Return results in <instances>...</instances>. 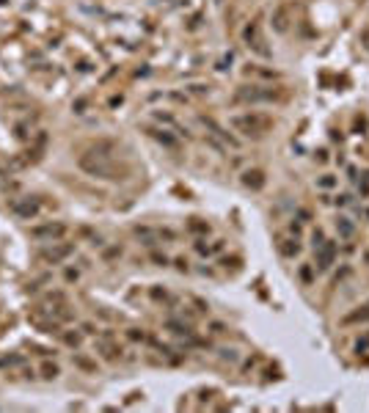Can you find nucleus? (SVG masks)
<instances>
[{
    "label": "nucleus",
    "mask_w": 369,
    "mask_h": 413,
    "mask_svg": "<svg viewBox=\"0 0 369 413\" xmlns=\"http://www.w3.org/2000/svg\"><path fill=\"white\" fill-rule=\"evenodd\" d=\"M135 234L143 237V240H146V245H155V231H152V229H146V226H135Z\"/></svg>",
    "instance_id": "23"
},
{
    "label": "nucleus",
    "mask_w": 369,
    "mask_h": 413,
    "mask_svg": "<svg viewBox=\"0 0 369 413\" xmlns=\"http://www.w3.org/2000/svg\"><path fill=\"white\" fill-rule=\"evenodd\" d=\"M22 375H25V378H30V380H33V378H36V369H33V366H30V369H22Z\"/></svg>",
    "instance_id": "37"
},
{
    "label": "nucleus",
    "mask_w": 369,
    "mask_h": 413,
    "mask_svg": "<svg viewBox=\"0 0 369 413\" xmlns=\"http://www.w3.org/2000/svg\"><path fill=\"white\" fill-rule=\"evenodd\" d=\"M311 240H314V248H317V245H322V242H325V234H322L320 229H314V234H311Z\"/></svg>",
    "instance_id": "30"
},
{
    "label": "nucleus",
    "mask_w": 369,
    "mask_h": 413,
    "mask_svg": "<svg viewBox=\"0 0 369 413\" xmlns=\"http://www.w3.org/2000/svg\"><path fill=\"white\" fill-rule=\"evenodd\" d=\"M336 259V242L334 240H325L322 245H317V267L320 270H328Z\"/></svg>",
    "instance_id": "8"
},
{
    "label": "nucleus",
    "mask_w": 369,
    "mask_h": 413,
    "mask_svg": "<svg viewBox=\"0 0 369 413\" xmlns=\"http://www.w3.org/2000/svg\"><path fill=\"white\" fill-rule=\"evenodd\" d=\"M240 182H243L248 190H262L265 188V174L259 171V168H248V171H243Z\"/></svg>",
    "instance_id": "10"
},
{
    "label": "nucleus",
    "mask_w": 369,
    "mask_h": 413,
    "mask_svg": "<svg viewBox=\"0 0 369 413\" xmlns=\"http://www.w3.org/2000/svg\"><path fill=\"white\" fill-rule=\"evenodd\" d=\"M61 342H64L66 347L78 350L80 344H83V333H78V330H64V333H61Z\"/></svg>",
    "instance_id": "14"
},
{
    "label": "nucleus",
    "mask_w": 369,
    "mask_h": 413,
    "mask_svg": "<svg viewBox=\"0 0 369 413\" xmlns=\"http://www.w3.org/2000/svg\"><path fill=\"white\" fill-rule=\"evenodd\" d=\"M334 185H336V179H334V177H328V174L320 179V188H325V190H328V188H334Z\"/></svg>",
    "instance_id": "29"
},
{
    "label": "nucleus",
    "mask_w": 369,
    "mask_h": 413,
    "mask_svg": "<svg viewBox=\"0 0 369 413\" xmlns=\"http://www.w3.org/2000/svg\"><path fill=\"white\" fill-rule=\"evenodd\" d=\"M361 44H364V47H367V50H369V28H367V30H364V33H361Z\"/></svg>",
    "instance_id": "35"
},
{
    "label": "nucleus",
    "mask_w": 369,
    "mask_h": 413,
    "mask_svg": "<svg viewBox=\"0 0 369 413\" xmlns=\"http://www.w3.org/2000/svg\"><path fill=\"white\" fill-rule=\"evenodd\" d=\"M356 322H369V301H364L356 311L342 317V325H356Z\"/></svg>",
    "instance_id": "11"
},
{
    "label": "nucleus",
    "mask_w": 369,
    "mask_h": 413,
    "mask_svg": "<svg viewBox=\"0 0 369 413\" xmlns=\"http://www.w3.org/2000/svg\"><path fill=\"white\" fill-rule=\"evenodd\" d=\"M69 234V226L61 223V220H47V223H39V226H30V237L39 242H58Z\"/></svg>",
    "instance_id": "3"
},
{
    "label": "nucleus",
    "mask_w": 369,
    "mask_h": 413,
    "mask_svg": "<svg viewBox=\"0 0 369 413\" xmlns=\"http://www.w3.org/2000/svg\"><path fill=\"white\" fill-rule=\"evenodd\" d=\"M209 330H212V333H223V330H226V325H223V322H212V325H209Z\"/></svg>",
    "instance_id": "32"
},
{
    "label": "nucleus",
    "mask_w": 369,
    "mask_h": 413,
    "mask_svg": "<svg viewBox=\"0 0 369 413\" xmlns=\"http://www.w3.org/2000/svg\"><path fill=\"white\" fill-rule=\"evenodd\" d=\"M220 358H229V361H234V358H237V353H234V350H220Z\"/></svg>",
    "instance_id": "33"
},
{
    "label": "nucleus",
    "mask_w": 369,
    "mask_h": 413,
    "mask_svg": "<svg viewBox=\"0 0 369 413\" xmlns=\"http://www.w3.org/2000/svg\"><path fill=\"white\" fill-rule=\"evenodd\" d=\"M39 372H42V378L44 380H55L61 375V366L55 364V361H44L42 366H39Z\"/></svg>",
    "instance_id": "15"
},
{
    "label": "nucleus",
    "mask_w": 369,
    "mask_h": 413,
    "mask_svg": "<svg viewBox=\"0 0 369 413\" xmlns=\"http://www.w3.org/2000/svg\"><path fill=\"white\" fill-rule=\"evenodd\" d=\"M8 209L22 220H33V218H39V212H42V201L36 199V196H19V199H14L11 204H8Z\"/></svg>",
    "instance_id": "4"
},
{
    "label": "nucleus",
    "mask_w": 369,
    "mask_h": 413,
    "mask_svg": "<svg viewBox=\"0 0 369 413\" xmlns=\"http://www.w3.org/2000/svg\"><path fill=\"white\" fill-rule=\"evenodd\" d=\"M270 25H273L276 33H286V30H289V6H286V3L270 14Z\"/></svg>",
    "instance_id": "9"
},
{
    "label": "nucleus",
    "mask_w": 369,
    "mask_h": 413,
    "mask_svg": "<svg viewBox=\"0 0 369 413\" xmlns=\"http://www.w3.org/2000/svg\"><path fill=\"white\" fill-rule=\"evenodd\" d=\"M80 168L99 179H127V174H130V168L119 165L113 157H96V154H83L80 157Z\"/></svg>",
    "instance_id": "1"
},
{
    "label": "nucleus",
    "mask_w": 369,
    "mask_h": 413,
    "mask_svg": "<svg viewBox=\"0 0 369 413\" xmlns=\"http://www.w3.org/2000/svg\"><path fill=\"white\" fill-rule=\"evenodd\" d=\"M149 298H152L155 303H171L168 289H163V287H152V289H149Z\"/></svg>",
    "instance_id": "20"
},
{
    "label": "nucleus",
    "mask_w": 369,
    "mask_h": 413,
    "mask_svg": "<svg viewBox=\"0 0 369 413\" xmlns=\"http://www.w3.org/2000/svg\"><path fill=\"white\" fill-rule=\"evenodd\" d=\"M75 254V245L72 242H50L47 248L42 251V259L47 262V265H61L64 259H69V256Z\"/></svg>",
    "instance_id": "5"
},
{
    "label": "nucleus",
    "mask_w": 369,
    "mask_h": 413,
    "mask_svg": "<svg viewBox=\"0 0 369 413\" xmlns=\"http://www.w3.org/2000/svg\"><path fill=\"white\" fill-rule=\"evenodd\" d=\"M311 276H314V273H311V267H309V265L300 267V278H303V281H311Z\"/></svg>",
    "instance_id": "31"
},
{
    "label": "nucleus",
    "mask_w": 369,
    "mask_h": 413,
    "mask_svg": "<svg viewBox=\"0 0 369 413\" xmlns=\"http://www.w3.org/2000/svg\"><path fill=\"white\" fill-rule=\"evenodd\" d=\"M166 328L171 330L174 336H190V328L184 322H179V319H166Z\"/></svg>",
    "instance_id": "17"
},
{
    "label": "nucleus",
    "mask_w": 369,
    "mask_h": 413,
    "mask_svg": "<svg viewBox=\"0 0 369 413\" xmlns=\"http://www.w3.org/2000/svg\"><path fill=\"white\" fill-rule=\"evenodd\" d=\"M237 100L240 102H273V100H278V94H276V91H259L256 89V86H245V89H240L237 91Z\"/></svg>",
    "instance_id": "7"
},
{
    "label": "nucleus",
    "mask_w": 369,
    "mask_h": 413,
    "mask_svg": "<svg viewBox=\"0 0 369 413\" xmlns=\"http://www.w3.org/2000/svg\"><path fill=\"white\" fill-rule=\"evenodd\" d=\"M121 254H124V251H121V245H113V248H107L105 254H102V259H105V262H110V259H119Z\"/></svg>",
    "instance_id": "24"
},
{
    "label": "nucleus",
    "mask_w": 369,
    "mask_h": 413,
    "mask_svg": "<svg viewBox=\"0 0 369 413\" xmlns=\"http://www.w3.org/2000/svg\"><path fill=\"white\" fill-rule=\"evenodd\" d=\"M336 231H339V237L350 240V237L356 234V226H353V220H350V218H339V220H336Z\"/></svg>",
    "instance_id": "16"
},
{
    "label": "nucleus",
    "mask_w": 369,
    "mask_h": 413,
    "mask_svg": "<svg viewBox=\"0 0 369 413\" xmlns=\"http://www.w3.org/2000/svg\"><path fill=\"white\" fill-rule=\"evenodd\" d=\"M80 278H83V270H80V267H75V265H66L64 267V281L66 284H78Z\"/></svg>",
    "instance_id": "19"
},
{
    "label": "nucleus",
    "mask_w": 369,
    "mask_h": 413,
    "mask_svg": "<svg viewBox=\"0 0 369 413\" xmlns=\"http://www.w3.org/2000/svg\"><path fill=\"white\" fill-rule=\"evenodd\" d=\"M127 339H130V342H146V333L138 330V328H130L127 330Z\"/></svg>",
    "instance_id": "25"
},
{
    "label": "nucleus",
    "mask_w": 369,
    "mask_h": 413,
    "mask_svg": "<svg viewBox=\"0 0 369 413\" xmlns=\"http://www.w3.org/2000/svg\"><path fill=\"white\" fill-rule=\"evenodd\" d=\"M361 193L369 196V174H367V179H364V185H361Z\"/></svg>",
    "instance_id": "36"
},
{
    "label": "nucleus",
    "mask_w": 369,
    "mask_h": 413,
    "mask_svg": "<svg viewBox=\"0 0 369 413\" xmlns=\"http://www.w3.org/2000/svg\"><path fill=\"white\" fill-rule=\"evenodd\" d=\"M152 259H155V262H157V265H160V267H166L168 262H171V259H168L166 254H157V251H155V254H152Z\"/></svg>",
    "instance_id": "27"
},
{
    "label": "nucleus",
    "mask_w": 369,
    "mask_h": 413,
    "mask_svg": "<svg viewBox=\"0 0 369 413\" xmlns=\"http://www.w3.org/2000/svg\"><path fill=\"white\" fill-rule=\"evenodd\" d=\"M96 350H99L105 358H110V361L121 355V347H116V344H105V342H96Z\"/></svg>",
    "instance_id": "18"
},
{
    "label": "nucleus",
    "mask_w": 369,
    "mask_h": 413,
    "mask_svg": "<svg viewBox=\"0 0 369 413\" xmlns=\"http://www.w3.org/2000/svg\"><path fill=\"white\" fill-rule=\"evenodd\" d=\"M367 350H369V333H367L364 339H358V342H356V353H358V355L367 353Z\"/></svg>",
    "instance_id": "26"
},
{
    "label": "nucleus",
    "mask_w": 369,
    "mask_h": 413,
    "mask_svg": "<svg viewBox=\"0 0 369 413\" xmlns=\"http://www.w3.org/2000/svg\"><path fill=\"white\" fill-rule=\"evenodd\" d=\"M190 231H201V234H207L209 226H207V223H198V220H193V223H190Z\"/></svg>",
    "instance_id": "28"
},
{
    "label": "nucleus",
    "mask_w": 369,
    "mask_h": 413,
    "mask_svg": "<svg viewBox=\"0 0 369 413\" xmlns=\"http://www.w3.org/2000/svg\"><path fill=\"white\" fill-rule=\"evenodd\" d=\"M149 135L155 138V141H160L163 146H168V149H174V146H177V138H174L168 130H155V127H152V130H149Z\"/></svg>",
    "instance_id": "12"
},
{
    "label": "nucleus",
    "mask_w": 369,
    "mask_h": 413,
    "mask_svg": "<svg viewBox=\"0 0 369 413\" xmlns=\"http://www.w3.org/2000/svg\"><path fill=\"white\" fill-rule=\"evenodd\" d=\"M229 124L245 138H262L268 130H273V118L265 116V113H256V110L234 113V116L229 118Z\"/></svg>",
    "instance_id": "2"
},
{
    "label": "nucleus",
    "mask_w": 369,
    "mask_h": 413,
    "mask_svg": "<svg viewBox=\"0 0 369 413\" xmlns=\"http://www.w3.org/2000/svg\"><path fill=\"white\" fill-rule=\"evenodd\" d=\"M75 366H80L83 372H96V361L83 358V355H75Z\"/></svg>",
    "instance_id": "22"
},
{
    "label": "nucleus",
    "mask_w": 369,
    "mask_h": 413,
    "mask_svg": "<svg viewBox=\"0 0 369 413\" xmlns=\"http://www.w3.org/2000/svg\"><path fill=\"white\" fill-rule=\"evenodd\" d=\"M80 330H83V333H96V328L91 322H83V325H80Z\"/></svg>",
    "instance_id": "34"
},
{
    "label": "nucleus",
    "mask_w": 369,
    "mask_h": 413,
    "mask_svg": "<svg viewBox=\"0 0 369 413\" xmlns=\"http://www.w3.org/2000/svg\"><path fill=\"white\" fill-rule=\"evenodd\" d=\"M243 41L248 44L254 53H259L262 58H268L270 55V50L265 47V39H262V33H259V25L256 22H251V25H245V30H243Z\"/></svg>",
    "instance_id": "6"
},
{
    "label": "nucleus",
    "mask_w": 369,
    "mask_h": 413,
    "mask_svg": "<svg viewBox=\"0 0 369 413\" xmlns=\"http://www.w3.org/2000/svg\"><path fill=\"white\" fill-rule=\"evenodd\" d=\"M298 251H300V242H298V240H284V242H278V254L286 256V259L298 256Z\"/></svg>",
    "instance_id": "13"
},
{
    "label": "nucleus",
    "mask_w": 369,
    "mask_h": 413,
    "mask_svg": "<svg viewBox=\"0 0 369 413\" xmlns=\"http://www.w3.org/2000/svg\"><path fill=\"white\" fill-rule=\"evenodd\" d=\"M19 364H22V355H3L0 358V369H14Z\"/></svg>",
    "instance_id": "21"
}]
</instances>
